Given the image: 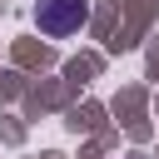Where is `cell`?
<instances>
[{"mask_svg":"<svg viewBox=\"0 0 159 159\" xmlns=\"http://www.w3.org/2000/svg\"><path fill=\"white\" fill-rule=\"evenodd\" d=\"M84 20H89V5H84V0H40V5H35V25H40V35H50V40L75 35Z\"/></svg>","mask_w":159,"mask_h":159,"instance_id":"obj_1","label":"cell"}]
</instances>
